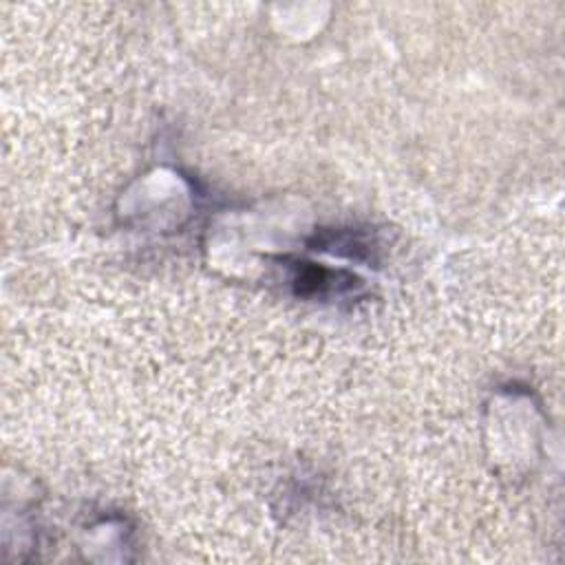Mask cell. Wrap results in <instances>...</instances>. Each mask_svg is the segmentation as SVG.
Listing matches in <instances>:
<instances>
[{
	"instance_id": "cell-1",
	"label": "cell",
	"mask_w": 565,
	"mask_h": 565,
	"mask_svg": "<svg viewBox=\"0 0 565 565\" xmlns=\"http://www.w3.org/2000/svg\"><path fill=\"white\" fill-rule=\"evenodd\" d=\"M296 294L300 296H324L331 291H344L355 287L358 278L342 269H327L313 263H300L291 278Z\"/></svg>"
}]
</instances>
